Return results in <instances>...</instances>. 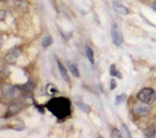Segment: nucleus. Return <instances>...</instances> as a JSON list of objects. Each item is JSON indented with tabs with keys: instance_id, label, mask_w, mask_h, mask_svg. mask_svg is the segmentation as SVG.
Here are the masks:
<instances>
[{
	"instance_id": "obj_11",
	"label": "nucleus",
	"mask_w": 156,
	"mask_h": 138,
	"mask_svg": "<svg viewBox=\"0 0 156 138\" xmlns=\"http://www.w3.org/2000/svg\"><path fill=\"white\" fill-rule=\"evenodd\" d=\"M75 103H76V105L78 107H79L80 109H82L83 111H89L90 108L87 106V105L84 104L83 102H82V100L81 99H79V101H78V99H75Z\"/></svg>"
},
{
	"instance_id": "obj_10",
	"label": "nucleus",
	"mask_w": 156,
	"mask_h": 138,
	"mask_svg": "<svg viewBox=\"0 0 156 138\" xmlns=\"http://www.w3.org/2000/svg\"><path fill=\"white\" fill-rule=\"evenodd\" d=\"M85 54H87V59L90 61V64H94V52H93V50L90 49V47L89 46H85Z\"/></svg>"
},
{
	"instance_id": "obj_12",
	"label": "nucleus",
	"mask_w": 156,
	"mask_h": 138,
	"mask_svg": "<svg viewBox=\"0 0 156 138\" xmlns=\"http://www.w3.org/2000/svg\"><path fill=\"white\" fill-rule=\"evenodd\" d=\"M51 43H52L51 36H45V37H44V40H43L42 45H43V47L47 48V47H49L50 45H51Z\"/></svg>"
},
{
	"instance_id": "obj_6",
	"label": "nucleus",
	"mask_w": 156,
	"mask_h": 138,
	"mask_svg": "<svg viewBox=\"0 0 156 138\" xmlns=\"http://www.w3.org/2000/svg\"><path fill=\"white\" fill-rule=\"evenodd\" d=\"M20 53H21V51H20V50H18V49L12 50L11 52H9V53L6 54L5 61L9 62V64H14V62L17 60V58L19 57Z\"/></svg>"
},
{
	"instance_id": "obj_3",
	"label": "nucleus",
	"mask_w": 156,
	"mask_h": 138,
	"mask_svg": "<svg viewBox=\"0 0 156 138\" xmlns=\"http://www.w3.org/2000/svg\"><path fill=\"white\" fill-rule=\"evenodd\" d=\"M150 110H151V106L149 105V103H146L143 101L135 103L132 107L133 113L136 115H145V114H147Z\"/></svg>"
},
{
	"instance_id": "obj_9",
	"label": "nucleus",
	"mask_w": 156,
	"mask_h": 138,
	"mask_svg": "<svg viewBox=\"0 0 156 138\" xmlns=\"http://www.w3.org/2000/svg\"><path fill=\"white\" fill-rule=\"evenodd\" d=\"M68 67H69V70L71 71V73L73 75H74L76 78H78V77H80V74H79V71H78L76 64H71V62H68Z\"/></svg>"
},
{
	"instance_id": "obj_18",
	"label": "nucleus",
	"mask_w": 156,
	"mask_h": 138,
	"mask_svg": "<svg viewBox=\"0 0 156 138\" xmlns=\"http://www.w3.org/2000/svg\"><path fill=\"white\" fill-rule=\"evenodd\" d=\"M122 127H123V129H124V132L126 133V137H131V135H130V133L128 132V130H127L126 126H125V125L123 124V125H122Z\"/></svg>"
},
{
	"instance_id": "obj_7",
	"label": "nucleus",
	"mask_w": 156,
	"mask_h": 138,
	"mask_svg": "<svg viewBox=\"0 0 156 138\" xmlns=\"http://www.w3.org/2000/svg\"><path fill=\"white\" fill-rule=\"evenodd\" d=\"M4 94L7 98H16L19 96V90L15 86H6L4 88Z\"/></svg>"
},
{
	"instance_id": "obj_19",
	"label": "nucleus",
	"mask_w": 156,
	"mask_h": 138,
	"mask_svg": "<svg viewBox=\"0 0 156 138\" xmlns=\"http://www.w3.org/2000/svg\"><path fill=\"white\" fill-rule=\"evenodd\" d=\"M115 80H114L112 79V81H110V89H115Z\"/></svg>"
},
{
	"instance_id": "obj_16",
	"label": "nucleus",
	"mask_w": 156,
	"mask_h": 138,
	"mask_svg": "<svg viewBox=\"0 0 156 138\" xmlns=\"http://www.w3.org/2000/svg\"><path fill=\"white\" fill-rule=\"evenodd\" d=\"M112 138H121L122 137V134H121V132H119V130L118 129H112Z\"/></svg>"
},
{
	"instance_id": "obj_5",
	"label": "nucleus",
	"mask_w": 156,
	"mask_h": 138,
	"mask_svg": "<svg viewBox=\"0 0 156 138\" xmlns=\"http://www.w3.org/2000/svg\"><path fill=\"white\" fill-rule=\"evenodd\" d=\"M112 7L115 9V12H119L121 15H128L129 14V9H127L124 4L122 3L119 0H114L112 1Z\"/></svg>"
},
{
	"instance_id": "obj_15",
	"label": "nucleus",
	"mask_w": 156,
	"mask_h": 138,
	"mask_svg": "<svg viewBox=\"0 0 156 138\" xmlns=\"http://www.w3.org/2000/svg\"><path fill=\"white\" fill-rule=\"evenodd\" d=\"M47 91H48L49 95H54L57 91V89L53 84H48L47 85Z\"/></svg>"
},
{
	"instance_id": "obj_13",
	"label": "nucleus",
	"mask_w": 156,
	"mask_h": 138,
	"mask_svg": "<svg viewBox=\"0 0 156 138\" xmlns=\"http://www.w3.org/2000/svg\"><path fill=\"white\" fill-rule=\"evenodd\" d=\"M155 133H156V128L150 127V128H148V129L146 130L145 135H146V136H148V137H152V136H154V135H155Z\"/></svg>"
},
{
	"instance_id": "obj_8",
	"label": "nucleus",
	"mask_w": 156,
	"mask_h": 138,
	"mask_svg": "<svg viewBox=\"0 0 156 138\" xmlns=\"http://www.w3.org/2000/svg\"><path fill=\"white\" fill-rule=\"evenodd\" d=\"M57 66H58V70H59V72H60V75H62V77L65 80H66L67 82H69L70 79H69V75H68V73L66 71V67L62 66L60 62H57Z\"/></svg>"
},
{
	"instance_id": "obj_1",
	"label": "nucleus",
	"mask_w": 156,
	"mask_h": 138,
	"mask_svg": "<svg viewBox=\"0 0 156 138\" xmlns=\"http://www.w3.org/2000/svg\"><path fill=\"white\" fill-rule=\"evenodd\" d=\"M47 107L58 119H65L71 112L70 102L66 98H55V99H52L47 104Z\"/></svg>"
},
{
	"instance_id": "obj_17",
	"label": "nucleus",
	"mask_w": 156,
	"mask_h": 138,
	"mask_svg": "<svg viewBox=\"0 0 156 138\" xmlns=\"http://www.w3.org/2000/svg\"><path fill=\"white\" fill-rule=\"evenodd\" d=\"M124 99H125V95L124 94L121 95V96H118L117 99H115V103H117V104H120L121 102L124 101Z\"/></svg>"
},
{
	"instance_id": "obj_20",
	"label": "nucleus",
	"mask_w": 156,
	"mask_h": 138,
	"mask_svg": "<svg viewBox=\"0 0 156 138\" xmlns=\"http://www.w3.org/2000/svg\"><path fill=\"white\" fill-rule=\"evenodd\" d=\"M4 18H5V12L1 11V20H3Z\"/></svg>"
},
{
	"instance_id": "obj_4",
	"label": "nucleus",
	"mask_w": 156,
	"mask_h": 138,
	"mask_svg": "<svg viewBox=\"0 0 156 138\" xmlns=\"http://www.w3.org/2000/svg\"><path fill=\"white\" fill-rule=\"evenodd\" d=\"M112 39L115 46L120 47L123 44V34L118 24H112Z\"/></svg>"
},
{
	"instance_id": "obj_14",
	"label": "nucleus",
	"mask_w": 156,
	"mask_h": 138,
	"mask_svg": "<svg viewBox=\"0 0 156 138\" xmlns=\"http://www.w3.org/2000/svg\"><path fill=\"white\" fill-rule=\"evenodd\" d=\"M110 75H112V76H118L119 78H122V75H121L120 73L118 72L117 70H115V64H112V66L110 67Z\"/></svg>"
},
{
	"instance_id": "obj_2",
	"label": "nucleus",
	"mask_w": 156,
	"mask_h": 138,
	"mask_svg": "<svg viewBox=\"0 0 156 138\" xmlns=\"http://www.w3.org/2000/svg\"><path fill=\"white\" fill-rule=\"evenodd\" d=\"M137 99L140 101L146 102V103H153L156 99V92L152 88H143L140 92L137 94Z\"/></svg>"
},
{
	"instance_id": "obj_21",
	"label": "nucleus",
	"mask_w": 156,
	"mask_h": 138,
	"mask_svg": "<svg viewBox=\"0 0 156 138\" xmlns=\"http://www.w3.org/2000/svg\"><path fill=\"white\" fill-rule=\"evenodd\" d=\"M152 9H154L155 11H156V0H155L154 2H153V3H152Z\"/></svg>"
}]
</instances>
